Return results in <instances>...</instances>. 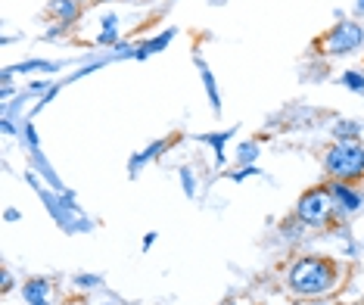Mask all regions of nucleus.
Returning <instances> with one entry per match:
<instances>
[{
  "label": "nucleus",
  "mask_w": 364,
  "mask_h": 305,
  "mask_svg": "<svg viewBox=\"0 0 364 305\" xmlns=\"http://www.w3.org/2000/svg\"><path fill=\"white\" fill-rule=\"evenodd\" d=\"M284 284L293 296L318 299V296H327L339 284V265L330 255H299L287 265Z\"/></svg>",
  "instance_id": "obj_1"
},
{
  "label": "nucleus",
  "mask_w": 364,
  "mask_h": 305,
  "mask_svg": "<svg viewBox=\"0 0 364 305\" xmlns=\"http://www.w3.org/2000/svg\"><path fill=\"white\" fill-rule=\"evenodd\" d=\"M327 181H364V140H333L324 153Z\"/></svg>",
  "instance_id": "obj_2"
},
{
  "label": "nucleus",
  "mask_w": 364,
  "mask_h": 305,
  "mask_svg": "<svg viewBox=\"0 0 364 305\" xmlns=\"http://www.w3.org/2000/svg\"><path fill=\"white\" fill-rule=\"evenodd\" d=\"M364 47V26L355 19H339L324 38L314 41V50L321 56H349Z\"/></svg>",
  "instance_id": "obj_3"
},
{
  "label": "nucleus",
  "mask_w": 364,
  "mask_h": 305,
  "mask_svg": "<svg viewBox=\"0 0 364 305\" xmlns=\"http://www.w3.org/2000/svg\"><path fill=\"white\" fill-rule=\"evenodd\" d=\"M296 221L305 228H327L333 218V200H330L327 184L309 187L299 200H296Z\"/></svg>",
  "instance_id": "obj_4"
},
{
  "label": "nucleus",
  "mask_w": 364,
  "mask_h": 305,
  "mask_svg": "<svg viewBox=\"0 0 364 305\" xmlns=\"http://www.w3.org/2000/svg\"><path fill=\"white\" fill-rule=\"evenodd\" d=\"M330 200H333V218L346 221L355 218L364 209V193L358 191V184H349V181H324Z\"/></svg>",
  "instance_id": "obj_5"
},
{
  "label": "nucleus",
  "mask_w": 364,
  "mask_h": 305,
  "mask_svg": "<svg viewBox=\"0 0 364 305\" xmlns=\"http://www.w3.org/2000/svg\"><path fill=\"white\" fill-rule=\"evenodd\" d=\"M26 305H53V280L50 277H28L22 284Z\"/></svg>",
  "instance_id": "obj_6"
},
{
  "label": "nucleus",
  "mask_w": 364,
  "mask_h": 305,
  "mask_svg": "<svg viewBox=\"0 0 364 305\" xmlns=\"http://www.w3.org/2000/svg\"><path fill=\"white\" fill-rule=\"evenodd\" d=\"M69 65V60H26V63H16V65H6L4 72H10V75H53V72H60Z\"/></svg>",
  "instance_id": "obj_7"
},
{
  "label": "nucleus",
  "mask_w": 364,
  "mask_h": 305,
  "mask_svg": "<svg viewBox=\"0 0 364 305\" xmlns=\"http://www.w3.org/2000/svg\"><path fill=\"white\" fill-rule=\"evenodd\" d=\"M47 16L56 19V26H75L81 19V0H50L47 4Z\"/></svg>",
  "instance_id": "obj_8"
},
{
  "label": "nucleus",
  "mask_w": 364,
  "mask_h": 305,
  "mask_svg": "<svg viewBox=\"0 0 364 305\" xmlns=\"http://www.w3.org/2000/svg\"><path fill=\"white\" fill-rule=\"evenodd\" d=\"M165 150H168V140H165V137H162V140H153L150 146H144L140 153L131 156V162H128V175H131V178H137V175H140V168H144L146 162H156Z\"/></svg>",
  "instance_id": "obj_9"
},
{
  "label": "nucleus",
  "mask_w": 364,
  "mask_h": 305,
  "mask_svg": "<svg viewBox=\"0 0 364 305\" xmlns=\"http://www.w3.org/2000/svg\"><path fill=\"white\" fill-rule=\"evenodd\" d=\"M175 35H178V28H165L162 35H156V38H150V41H144V44H137V47H134V60H146V56L165 50V47L175 41Z\"/></svg>",
  "instance_id": "obj_10"
},
{
  "label": "nucleus",
  "mask_w": 364,
  "mask_h": 305,
  "mask_svg": "<svg viewBox=\"0 0 364 305\" xmlns=\"http://www.w3.org/2000/svg\"><path fill=\"white\" fill-rule=\"evenodd\" d=\"M122 22H119V16L115 13H103V19H100V35H97V44L100 47H115L122 41Z\"/></svg>",
  "instance_id": "obj_11"
},
{
  "label": "nucleus",
  "mask_w": 364,
  "mask_h": 305,
  "mask_svg": "<svg viewBox=\"0 0 364 305\" xmlns=\"http://www.w3.org/2000/svg\"><path fill=\"white\" fill-rule=\"evenodd\" d=\"M234 134H237V128H225V131H215V134H203V137H200L203 144H209L212 150H215V166H218V168L228 162L225 146H228V140L234 137Z\"/></svg>",
  "instance_id": "obj_12"
},
{
  "label": "nucleus",
  "mask_w": 364,
  "mask_h": 305,
  "mask_svg": "<svg viewBox=\"0 0 364 305\" xmlns=\"http://www.w3.org/2000/svg\"><path fill=\"white\" fill-rule=\"evenodd\" d=\"M196 69H200V75H203V87H205V94H209L212 112L218 115V112H221V94H218V81H215L212 69H209V65H205V60H203V56H196Z\"/></svg>",
  "instance_id": "obj_13"
},
{
  "label": "nucleus",
  "mask_w": 364,
  "mask_h": 305,
  "mask_svg": "<svg viewBox=\"0 0 364 305\" xmlns=\"http://www.w3.org/2000/svg\"><path fill=\"white\" fill-rule=\"evenodd\" d=\"M364 122L358 119H336L333 122V140H361Z\"/></svg>",
  "instance_id": "obj_14"
},
{
  "label": "nucleus",
  "mask_w": 364,
  "mask_h": 305,
  "mask_svg": "<svg viewBox=\"0 0 364 305\" xmlns=\"http://www.w3.org/2000/svg\"><path fill=\"white\" fill-rule=\"evenodd\" d=\"M262 156V144L259 140H243V144L237 146V162L240 166H255V159Z\"/></svg>",
  "instance_id": "obj_15"
},
{
  "label": "nucleus",
  "mask_w": 364,
  "mask_h": 305,
  "mask_svg": "<svg viewBox=\"0 0 364 305\" xmlns=\"http://www.w3.org/2000/svg\"><path fill=\"white\" fill-rule=\"evenodd\" d=\"M339 85H343L346 90H352V94L364 97V72L361 69H346L343 75H339Z\"/></svg>",
  "instance_id": "obj_16"
},
{
  "label": "nucleus",
  "mask_w": 364,
  "mask_h": 305,
  "mask_svg": "<svg viewBox=\"0 0 364 305\" xmlns=\"http://www.w3.org/2000/svg\"><path fill=\"white\" fill-rule=\"evenodd\" d=\"M22 131H19V134H22V144H26L28 146V153H35V150H41V137H38V131H35V125H31V119H26V122H22V125H19Z\"/></svg>",
  "instance_id": "obj_17"
},
{
  "label": "nucleus",
  "mask_w": 364,
  "mask_h": 305,
  "mask_svg": "<svg viewBox=\"0 0 364 305\" xmlns=\"http://www.w3.org/2000/svg\"><path fill=\"white\" fill-rule=\"evenodd\" d=\"M181 187H184V196L187 200H196V191H200V187H196V175H193V168H181Z\"/></svg>",
  "instance_id": "obj_18"
},
{
  "label": "nucleus",
  "mask_w": 364,
  "mask_h": 305,
  "mask_svg": "<svg viewBox=\"0 0 364 305\" xmlns=\"http://www.w3.org/2000/svg\"><path fill=\"white\" fill-rule=\"evenodd\" d=\"M72 284H75L78 290H97V287H103V277L100 274H75Z\"/></svg>",
  "instance_id": "obj_19"
},
{
  "label": "nucleus",
  "mask_w": 364,
  "mask_h": 305,
  "mask_svg": "<svg viewBox=\"0 0 364 305\" xmlns=\"http://www.w3.org/2000/svg\"><path fill=\"white\" fill-rule=\"evenodd\" d=\"M252 175H262V168L259 166H240L237 171H230V181H246Z\"/></svg>",
  "instance_id": "obj_20"
},
{
  "label": "nucleus",
  "mask_w": 364,
  "mask_h": 305,
  "mask_svg": "<svg viewBox=\"0 0 364 305\" xmlns=\"http://www.w3.org/2000/svg\"><path fill=\"white\" fill-rule=\"evenodd\" d=\"M0 131H4V134L10 137V134H16V131H19V128L13 125V119H4V115H0Z\"/></svg>",
  "instance_id": "obj_21"
},
{
  "label": "nucleus",
  "mask_w": 364,
  "mask_h": 305,
  "mask_svg": "<svg viewBox=\"0 0 364 305\" xmlns=\"http://www.w3.org/2000/svg\"><path fill=\"white\" fill-rule=\"evenodd\" d=\"M156 237H159V234H156V230H150V234H146V237H144V240H140V250H144V252H146V250H153Z\"/></svg>",
  "instance_id": "obj_22"
},
{
  "label": "nucleus",
  "mask_w": 364,
  "mask_h": 305,
  "mask_svg": "<svg viewBox=\"0 0 364 305\" xmlns=\"http://www.w3.org/2000/svg\"><path fill=\"white\" fill-rule=\"evenodd\" d=\"M19 218H22L19 209H4V221H6V225H13V221H19Z\"/></svg>",
  "instance_id": "obj_23"
},
{
  "label": "nucleus",
  "mask_w": 364,
  "mask_h": 305,
  "mask_svg": "<svg viewBox=\"0 0 364 305\" xmlns=\"http://www.w3.org/2000/svg\"><path fill=\"white\" fill-rule=\"evenodd\" d=\"M0 277H4V280H0V284H4V293H10V290H13V287H16V280H13V274H10V271H4V274H0Z\"/></svg>",
  "instance_id": "obj_24"
},
{
  "label": "nucleus",
  "mask_w": 364,
  "mask_h": 305,
  "mask_svg": "<svg viewBox=\"0 0 364 305\" xmlns=\"http://www.w3.org/2000/svg\"><path fill=\"white\" fill-rule=\"evenodd\" d=\"M355 13L364 16V0H355Z\"/></svg>",
  "instance_id": "obj_25"
},
{
  "label": "nucleus",
  "mask_w": 364,
  "mask_h": 305,
  "mask_svg": "<svg viewBox=\"0 0 364 305\" xmlns=\"http://www.w3.org/2000/svg\"><path fill=\"white\" fill-rule=\"evenodd\" d=\"M100 305H125V302H119V299H106V302H100Z\"/></svg>",
  "instance_id": "obj_26"
},
{
  "label": "nucleus",
  "mask_w": 364,
  "mask_h": 305,
  "mask_svg": "<svg viewBox=\"0 0 364 305\" xmlns=\"http://www.w3.org/2000/svg\"><path fill=\"white\" fill-rule=\"evenodd\" d=\"M221 305H240L237 299H225V302H221Z\"/></svg>",
  "instance_id": "obj_27"
},
{
  "label": "nucleus",
  "mask_w": 364,
  "mask_h": 305,
  "mask_svg": "<svg viewBox=\"0 0 364 305\" xmlns=\"http://www.w3.org/2000/svg\"><path fill=\"white\" fill-rule=\"evenodd\" d=\"M94 4H112V0H94Z\"/></svg>",
  "instance_id": "obj_28"
}]
</instances>
